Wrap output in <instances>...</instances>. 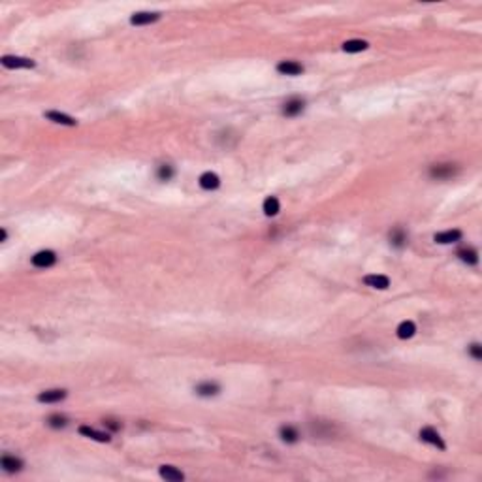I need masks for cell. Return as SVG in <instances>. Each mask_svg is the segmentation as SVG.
Wrapping results in <instances>:
<instances>
[{"label": "cell", "instance_id": "1", "mask_svg": "<svg viewBox=\"0 0 482 482\" xmlns=\"http://www.w3.org/2000/svg\"><path fill=\"white\" fill-rule=\"evenodd\" d=\"M2 64L6 68H34V60L32 59H24V57H12V55H6L2 57Z\"/></svg>", "mask_w": 482, "mask_h": 482}, {"label": "cell", "instance_id": "2", "mask_svg": "<svg viewBox=\"0 0 482 482\" xmlns=\"http://www.w3.org/2000/svg\"><path fill=\"white\" fill-rule=\"evenodd\" d=\"M55 262H57V254L53 251H40L32 256V265L36 267H51Z\"/></svg>", "mask_w": 482, "mask_h": 482}, {"label": "cell", "instance_id": "3", "mask_svg": "<svg viewBox=\"0 0 482 482\" xmlns=\"http://www.w3.org/2000/svg\"><path fill=\"white\" fill-rule=\"evenodd\" d=\"M456 171H458V168H456L454 164H435V166H432V169H430V175H432V177H437V179H448V177H452Z\"/></svg>", "mask_w": 482, "mask_h": 482}, {"label": "cell", "instance_id": "4", "mask_svg": "<svg viewBox=\"0 0 482 482\" xmlns=\"http://www.w3.org/2000/svg\"><path fill=\"white\" fill-rule=\"evenodd\" d=\"M420 439L426 441V443H430V445L437 446V448H441V450L446 448V445L443 443V439H441V435L437 434L434 428H424V430H420Z\"/></svg>", "mask_w": 482, "mask_h": 482}, {"label": "cell", "instance_id": "5", "mask_svg": "<svg viewBox=\"0 0 482 482\" xmlns=\"http://www.w3.org/2000/svg\"><path fill=\"white\" fill-rule=\"evenodd\" d=\"M277 72L285 75H300L303 73V66L296 60H281L277 64Z\"/></svg>", "mask_w": 482, "mask_h": 482}, {"label": "cell", "instance_id": "6", "mask_svg": "<svg viewBox=\"0 0 482 482\" xmlns=\"http://www.w3.org/2000/svg\"><path fill=\"white\" fill-rule=\"evenodd\" d=\"M200 187L205 189V191H215L218 189V185H220V179H218L217 173H213V171H205L200 175Z\"/></svg>", "mask_w": 482, "mask_h": 482}, {"label": "cell", "instance_id": "7", "mask_svg": "<svg viewBox=\"0 0 482 482\" xmlns=\"http://www.w3.org/2000/svg\"><path fill=\"white\" fill-rule=\"evenodd\" d=\"M66 398V390H46L42 394H38V401L40 403H57Z\"/></svg>", "mask_w": 482, "mask_h": 482}, {"label": "cell", "instance_id": "8", "mask_svg": "<svg viewBox=\"0 0 482 482\" xmlns=\"http://www.w3.org/2000/svg\"><path fill=\"white\" fill-rule=\"evenodd\" d=\"M303 100L301 98H290L289 102L283 106V113L287 115V117H296V115H300L301 111H303Z\"/></svg>", "mask_w": 482, "mask_h": 482}, {"label": "cell", "instance_id": "9", "mask_svg": "<svg viewBox=\"0 0 482 482\" xmlns=\"http://www.w3.org/2000/svg\"><path fill=\"white\" fill-rule=\"evenodd\" d=\"M363 283L371 289H379V290H386L390 287V279L386 275H367L363 277Z\"/></svg>", "mask_w": 482, "mask_h": 482}, {"label": "cell", "instance_id": "10", "mask_svg": "<svg viewBox=\"0 0 482 482\" xmlns=\"http://www.w3.org/2000/svg\"><path fill=\"white\" fill-rule=\"evenodd\" d=\"M434 240L441 245H446V243H454V241L461 240V232L459 230H446V232H439L435 234Z\"/></svg>", "mask_w": 482, "mask_h": 482}, {"label": "cell", "instance_id": "11", "mask_svg": "<svg viewBox=\"0 0 482 482\" xmlns=\"http://www.w3.org/2000/svg\"><path fill=\"white\" fill-rule=\"evenodd\" d=\"M160 19V13H151V12H140V13H134L132 17H130V23L132 24H149V23H155Z\"/></svg>", "mask_w": 482, "mask_h": 482}, {"label": "cell", "instance_id": "12", "mask_svg": "<svg viewBox=\"0 0 482 482\" xmlns=\"http://www.w3.org/2000/svg\"><path fill=\"white\" fill-rule=\"evenodd\" d=\"M46 117L49 120H53V122H59V124H66V126H75L77 124V120L72 119L70 115H66V113H60V111H48L46 113Z\"/></svg>", "mask_w": 482, "mask_h": 482}, {"label": "cell", "instance_id": "13", "mask_svg": "<svg viewBox=\"0 0 482 482\" xmlns=\"http://www.w3.org/2000/svg\"><path fill=\"white\" fill-rule=\"evenodd\" d=\"M220 392V386L217 383H202V385L196 386V394L198 396H204V398H209V396H217Z\"/></svg>", "mask_w": 482, "mask_h": 482}, {"label": "cell", "instance_id": "14", "mask_svg": "<svg viewBox=\"0 0 482 482\" xmlns=\"http://www.w3.org/2000/svg\"><path fill=\"white\" fill-rule=\"evenodd\" d=\"M79 434L85 435V437H89V439L100 441V443H108V441H109V435L108 434H102V432H98V430L91 428V426H81V428H79Z\"/></svg>", "mask_w": 482, "mask_h": 482}, {"label": "cell", "instance_id": "15", "mask_svg": "<svg viewBox=\"0 0 482 482\" xmlns=\"http://www.w3.org/2000/svg\"><path fill=\"white\" fill-rule=\"evenodd\" d=\"M160 477L169 482H179L185 479V475H183L179 469L171 467V465H162V467H160Z\"/></svg>", "mask_w": 482, "mask_h": 482}, {"label": "cell", "instance_id": "16", "mask_svg": "<svg viewBox=\"0 0 482 482\" xmlns=\"http://www.w3.org/2000/svg\"><path fill=\"white\" fill-rule=\"evenodd\" d=\"M262 207H264V213L267 217H275L279 211H281V204H279V200L275 196H267Z\"/></svg>", "mask_w": 482, "mask_h": 482}, {"label": "cell", "instance_id": "17", "mask_svg": "<svg viewBox=\"0 0 482 482\" xmlns=\"http://www.w3.org/2000/svg\"><path fill=\"white\" fill-rule=\"evenodd\" d=\"M0 465L4 467V471L13 473V471H21V467H23V461H21L19 458H13V456H2V459H0Z\"/></svg>", "mask_w": 482, "mask_h": 482}, {"label": "cell", "instance_id": "18", "mask_svg": "<svg viewBox=\"0 0 482 482\" xmlns=\"http://www.w3.org/2000/svg\"><path fill=\"white\" fill-rule=\"evenodd\" d=\"M396 332H398L399 339H409V337L414 336L416 326H414V322H410V320H403V322L398 326V330H396Z\"/></svg>", "mask_w": 482, "mask_h": 482}, {"label": "cell", "instance_id": "19", "mask_svg": "<svg viewBox=\"0 0 482 482\" xmlns=\"http://www.w3.org/2000/svg\"><path fill=\"white\" fill-rule=\"evenodd\" d=\"M279 435H281V439L285 441V443H296L298 441V430L296 428H292V426H283L281 430H279Z\"/></svg>", "mask_w": 482, "mask_h": 482}, {"label": "cell", "instance_id": "20", "mask_svg": "<svg viewBox=\"0 0 482 482\" xmlns=\"http://www.w3.org/2000/svg\"><path fill=\"white\" fill-rule=\"evenodd\" d=\"M363 49H367V42H363V40H349L343 44V51H347V53H360Z\"/></svg>", "mask_w": 482, "mask_h": 482}, {"label": "cell", "instance_id": "21", "mask_svg": "<svg viewBox=\"0 0 482 482\" xmlns=\"http://www.w3.org/2000/svg\"><path fill=\"white\" fill-rule=\"evenodd\" d=\"M459 260L467 262V264H477L479 262V253L475 249H459L458 251Z\"/></svg>", "mask_w": 482, "mask_h": 482}, {"label": "cell", "instance_id": "22", "mask_svg": "<svg viewBox=\"0 0 482 482\" xmlns=\"http://www.w3.org/2000/svg\"><path fill=\"white\" fill-rule=\"evenodd\" d=\"M390 241H392L394 247H403L405 241H407V236H405V232L401 228H396L390 232Z\"/></svg>", "mask_w": 482, "mask_h": 482}, {"label": "cell", "instance_id": "23", "mask_svg": "<svg viewBox=\"0 0 482 482\" xmlns=\"http://www.w3.org/2000/svg\"><path fill=\"white\" fill-rule=\"evenodd\" d=\"M173 168L169 166V164H162L160 168H158V171H157V175H158V179L160 181H169L171 177H173Z\"/></svg>", "mask_w": 482, "mask_h": 482}, {"label": "cell", "instance_id": "24", "mask_svg": "<svg viewBox=\"0 0 482 482\" xmlns=\"http://www.w3.org/2000/svg\"><path fill=\"white\" fill-rule=\"evenodd\" d=\"M48 424L51 428H64V426L68 424V420H66L64 416H60V414H53V416H49L48 418Z\"/></svg>", "mask_w": 482, "mask_h": 482}, {"label": "cell", "instance_id": "25", "mask_svg": "<svg viewBox=\"0 0 482 482\" xmlns=\"http://www.w3.org/2000/svg\"><path fill=\"white\" fill-rule=\"evenodd\" d=\"M469 354L475 358V360H481L482 358V347L479 345V343H473L469 347Z\"/></svg>", "mask_w": 482, "mask_h": 482}, {"label": "cell", "instance_id": "26", "mask_svg": "<svg viewBox=\"0 0 482 482\" xmlns=\"http://www.w3.org/2000/svg\"><path fill=\"white\" fill-rule=\"evenodd\" d=\"M104 424H106L108 428H111V430H115V432H117V430H119V428H120L119 424H115V420H106V422H104Z\"/></svg>", "mask_w": 482, "mask_h": 482}, {"label": "cell", "instance_id": "27", "mask_svg": "<svg viewBox=\"0 0 482 482\" xmlns=\"http://www.w3.org/2000/svg\"><path fill=\"white\" fill-rule=\"evenodd\" d=\"M6 238H8V232H6V230L2 228V230H0V240H2V241H6Z\"/></svg>", "mask_w": 482, "mask_h": 482}]
</instances>
